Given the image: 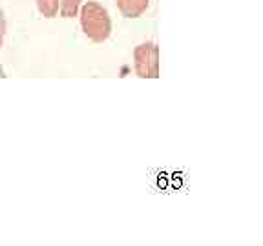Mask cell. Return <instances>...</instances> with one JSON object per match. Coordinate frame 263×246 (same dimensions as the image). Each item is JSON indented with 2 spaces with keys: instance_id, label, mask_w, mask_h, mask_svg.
<instances>
[{
  "instance_id": "6",
  "label": "cell",
  "mask_w": 263,
  "mask_h": 246,
  "mask_svg": "<svg viewBox=\"0 0 263 246\" xmlns=\"http://www.w3.org/2000/svg\"><path fill=\"white\" fill-rule=\"evenodd\" d=\"M4 37H6V16L2 8H0V48L4 44Z\"/></svg>"
},
{
  "instance_id": "3",
  "label": "cell",
  "mask_w": 263,
  "mask_h": 246,
  "mask_svg": "<svg viewBox=\"0 0 263 246\" xmlns=\"http://www.w3.org/2000/svg\"><path fill=\"white\" fill-rule=\"evenodd\" d=\"M148 2L150 0H117V8L126 18H137L148 9Z\"/></svg>"
},
{
  "instance_id": "7",
  "label": "cell",
  "mask_w": 263,
  "mask_h": 246,
  "mask_svg": "<svg viewBox=\"0 0 263 246\" xmlns=\"http://www.w3.org/2000/svg\"><path fill=\"white\" fill-rule=\"evenodd\" d=\"M6 77V73H4V68H2V66H0V78H4Z\"/></svg>"
},
{
  "instance_id": "1",
  "label": "cell",
  "mask_w": 263,
  "mask_h": 246,
  "mask_svg": "<svg viewBox=\"0 0 263 246\" xmlns=\"http://www.w3.org/2000/svg\"><path fill=\"white\" fill-rule=\"evenodd\" d=\"M79 16H81L82 31L91 42L101 44L108 40L111 33V18L106 8H103L95 0H88L79 9Z\"/></svg>"
},
{
  "instance_id": "2",
  "label": "cell",
  "mask_w": 263,
  "mask_h": 246,
  "mask_svg": "<svg viewBox=\"0 0 263 246\" xmlns=\"http://www.w3.org/2000/svg\"><path fill=\"white\" fill-rule=\"evenodd\" d=\"M134 68L139 78L159 77V46L156 42H144L134 49Z\"/></svg>"
},
{
  "instance_id": "5",
  "label": "cell",
  "mask_w": 263,
  "mask_h": 246,
  "mask_svg": "<svg viewBox=\"0 0 263 246\" xmlns=\"http://www.w3.org/2000/svg\"><path fill=\"white\" fill-rule=\"evenodd\" d=\"M37 8L44 18H53L59 15V0H37Z\"/></svg>"
},
{
  "instance_id": "4",
  "label": "cell",
  "mask_w": 263,
  "mask_h": 246,
  "mask_svg": "<svg viewBox=\"0 0 263 246\" xmlns=\"http://www.w3.org/2000/svg\"><path fill=\"white\" fill-rule=\"evenodd\" d=\"M82 0H59V15L62 18H73L79 15Z\"/></svg>"
}]
</instances>
